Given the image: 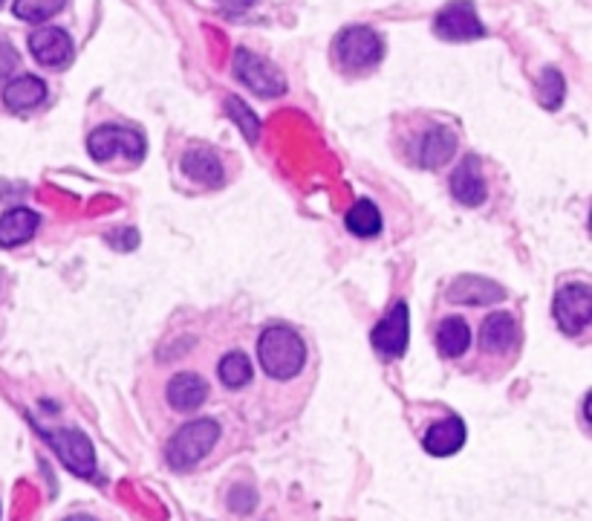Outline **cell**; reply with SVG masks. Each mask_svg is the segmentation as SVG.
<instances>
[{
    "label": "cell",
    "instance_id": "d4e9b609",
    "mask_svg": "<svg viewBox=\"0 0 592 521\" xmlns=\"http://www.w3.org/2000/svg\"><path fill=\"white\" fill-rule=\"evenodd\" d=\"M563 91H567V87H563L561 73L555 67L543 70V76H540V102H543V108H558L563 102Z\"/></svg>",
    "mask_w": 592,
    "mask_h": 521
},
{
    "label": "cell",
    "instance_id": "3957f363",
    "mask_svg": "<svg viewBox=\"0 0 592 521\" xmlns=\"http://www.w3.org/2000/svg\"><path fill=\"white\" fill-rule=\"evenodd\" d=\"M87 151L99 166H137L144 157V137L137 128L125 125H101L87 137Z\"/></svg>",
    "mask_w": 592,
    "mask_h": 521
},
{
    "label": "cell",
    "instance_id": "ffe728a7",
    "mask_svg": "<svg viewBox=\"0 0 592 521\" xmlns=\"http://www.w3.org/2000/svg\"><path fill=\"white\" fill-rule=\"evenodd\" d=\"M437 348H440L445 360H460V357H465L471 348V328L465 325V319H460V316L442 319L440 328H437Z\"/></svg>",
    "mask_w": 592,
    "mask_h": 521
},
{
    "label": "cell",
    "instance_id": "5b68a950",
    "mask_svg": "<svg viewBox=\"0 0 592 521\" xmlns=\"http://www.w3.org/2000/svg\"><path fill=\"white\" fill-rule=\"evenodd\" d=\"M41 437L53 446L58 460L69 472H76L78 478L96 476V453H93L90 437L78 429H50V426H39Z\"/></svg>",
    "mask_w": 592,
    "mask_h": 521
},
{
    "label": "cell",
    "instance_id": "8fae6325",
    "mask_svg": "<svg viewBox=\"0 0 592 521\" xmlns=\"http://www.w3.org/2000/svg\"><path fill=\"white\" fill-rule=\"evenodd\" d=\"M451 194H454L463 206H480V203L486 200V180H483L480 160L474 153H469V157L456 166L454 174H451Z\"/></svg>",
    "mask_w": 592,
    "mask_h": 521
},
{
    "label": "cell",
    "instance_id": "cb8c5ba5",
    "mask_svg": "<svg viewBox=\"0 0 592 521\" xmlns=\"http://www.w3.org/2000/svg\"><path fill=\"white\" fill-rule=\"evenodd\" d=\"M226 114L232 116L237 125H240V130H244V137L249 139V142H255V139H258V128H260L258 116L251 114V110L246 108L244 102L237 99V96H226Z\"/></svg>",
    "mask_w": 592,
    "mask_h": 521
},
{
    "label": "cell",
    "instance_id": "7c38bea8",
    "mask_svg": "<svg viewBox=\"0 0 592 521\" xmlns=\"http://www.w3.org/2000/svg\"><path fill=\"white\" fill-rule=\"evenodd\" d=\"M506 290L500 284L492 281V278H480V276H460L454 278L449 290V299L454 305H469V307H486L494 305V301H503Z\"/></svg>",
    "mask_w": 592,
    "mask_h": 521
},
{
    "label": "cell",
    "instance_id": "9c48e42d",
    "mask_svg": "<svg viewBox=\"0 0 592 521\" xmlns=\"http://www.w3.org/2000/svg\"><path fill=\"white\" fill-rule=\"evenodd\" d=\"M408 330H410V310L405 301L390 310L376 330H373V348L385 360H399L405 351H408Z\"/></svg>",
    "mask_w": 592,
    "mask_h": 521
},
{
    "label": "cell",
    "instance_id": "4fadbf2b",
    "mask_svg": "<svg viewBox=\"0 0 592 521\" xmlns=\"http://www.w3.org/2000/svg\"><path fill=\"white\" fill-rule=\"evenodd\" d=\"M520 342L515 316L512 313H492L480 328V348L486 353H509Z\"/></svg>",
    "mask_w": 592,
    "mask_h": 521
},
{
    "label": "cell",
    "instance_id": "484cf974",
    "mask_svg": "<svg viewBox=\"0 0 592 521\" xmlns=\"http://www.w3.org/2000/svg\"><path fill=\"white\" fill-rule=\"evenodd\" d=\"M18 62H21V59H18L15 46L0 39V82H7V78L15 73Z\"/></svg>",
    "mask_w": 592,
    "mask_h": 521
},
{
    "label": "cell",
    "instance_id": "83f0119b",
    "mask_svg": "<svg viewBox=\"0 0 592 521\" xmlns=\"http://www.w3.org/2000/svg\"><path fill=\"white\" fill-rule=\"evenodd\" d=\"M64 521H96V519H90V515H69V519Z\"/></svg>",
    "mask_w": 592,
    "mask_h": 521
},
{
    "label": "cell",
    "instance_id": "7402d4cb",
    "mask_svg": "<svg viewBox=\"0 0 592 521\" xmlns=\"http://www.w3.org/2000/svg\"><path fill=\"white\" fill-rule=\"evenodd\" d=\"M217 374H220V383L226 385L228 391L244 389V385L251 383V362H249V357H246L244 351L226 353V357L220 360V369H217Z\"/></svg>",
    "mask_w": 592,
    "mask_h": 521
},
{
    "label": "cell",
    "instance_id": "44dd1931",
    "mask_svg": "<svg viewBox=\"0 0 592 521\" xmlns=\"http://www.w3.org/2000/svg\"><path fill=\"white\" fill-rule=\"evenodd\" d=\"M344 223L356 238H376L381 232V215L373 200H358L356 206L347 212Z\"/></svg>",
    "mask_w": 592,
    "mask_h": 521
},
{
    "label": "cell",
    "instance_id": "277c9868",
    "mask_svg": "<svg viewBox=\"0 0 592 521\" xmlns=\"http://www.w3.org/2000/svg\"><path fill=\"white\" fill-rule=\"evenodd\" d=\"M220 440V423L217 421H191L183 429L168 440V464L171 469H194L205 455L212 453L214 444Z\"/></svg>",
    "mask_w": 592,
    "mask_h": 521
},
{
    "label": "cell",
    "instance_id": "7a4b0ae2",
    "mask_svg": "<svg viewBox=\"0 0 592 521\" xmlns=\"http://www.w3.org/2000/svg\"><path fill=\"white\" fill-rule=\"evenodd\" d=\"M333 59L338 70L347 73V76L370 73L385 59V44H381L379 32L370 30V26H347L335 39Z\"/></svg>",
    "mask_w": 592,
    "mask_h": 521
},
{
    "label": "cell",
    "instance_id": "2e32d148",
    "mask_svg": "<svg viewBox=\"0 0 592 521\" xmlns=\"http://www.w3.org/2000/svg\"><path fill=\"white\" fill-rule=\"evenodd\" d=\"M180 169L189 180L200 185H208V189H217L226 180V171H223L220 160H217V153L208 151V148H189L183 153V162H180Z\"/></svg>",
    "mask_w": 592,
    "mask_h": 521
},
{
    "label": "cell",
    "instance_id": "ac0fdd59",
    "mask_svg": "<svg viewBox=\"0 0 592 521\" xmlns=\"http://www.w3.org/2000/svg\"><path fill=\"white\" fill-rule=\"evenodd\" d=\"M41 217L32 209H9L0 215V246H21L35 238Z\"/></svg>",
    "mask_w": 592,
    "mask_h": 521
},
{
    "label": "cell",
    "instance_id": "e0dca14e",
    "mask_svg": "<svg viewBox=\"0 0 592 521\" xmlns=\"http://www.w3.org/2000/svg\"><path fill=\"white\" fill-rule=\"evenodd\" d=\"M456 151V134L445 125H437L426 134L422 146H419V166L428 171H437L449 166Z\"/></svg>",
    "mask_w": 592,
    "mask_h": 521
},
{
    "label": "cell",
    "instance_id": "8992f818",
    "mask_svg": "<svg viewBox=\"0 0 592 521\" xmlns=\"http://www.w3.org/2000/svg\"><path fill=\"white\" fill-rule=\"evenodd\" d=\"M555 322L567 337H581L592 322V293L590 284H567L558 290L552 305Z\"/></svg>",
    "mask_w": 592,
    "mask_h": 521
},
{
    "label": "cell",
    "instance_id": "30bf717a",
    "mask_svg": "<svg viewBox=\"0 0 592 521\" xmlns=\"http://www.w3.org/2000/svg\"><path fill=\"white\" fill-rule=\"evenodd\" d=\"M30 50L32 55L39 59L44 67H67L69 59H73V41L64 30H55V26H46V30L32 32L30 35Z\"/></svg>",
    "mask_w": 592,
    "mask_h": 521
},
{
    "label": "cell",
    "instance_id": "6da1fadb",
    "mask_svg": "<svg viewBox=\"0 0 592 521\" xmlns=\"http://www.w3.org/2000/svg\"><path fill=\"white\" fill-rule=\"evenodd\" d=\"M258 360L263 365L266 376H272L278 383L292 380L301 374L306 365V345L295 330L287 325H272L266 328L258 339Z\"/></svg>",
    "mask_w": 592,
    "mask_h": 521
},
{
    "label": "cell",
    "instance_id": "d6986e66",
    "mask_svg": "<svg viewBox=\"0 0 592 521\" xmlns=\"http://www.w3.org/2000/svg\"><path fill=\"white\" fill-rule=\"evenodd\" d=\"M46 99V85L35 76H18L3 87V105L9 110H32Z\"/></svg>",
    "mask_w": 592,
    "mask_h": 521
},
{
    "label": "cell",
    "instance_id": "ba28073f",
    "mask_svg": "<svg viewBox=\"0 0 592 521\" xmlns=\"http://www.w3.org/2000/svg\"><path fill=\"white\" fill-rule=\"evenodd\" d=\"M433 32L442 41H474L486 35V26L480 23L477 9L469 0H454L442 9L437 21H433Z\"/></svg>",
    "mask_w": 592,
    "mask_h": 521
},
{
    "label": "cell",
    "instance_id": "52a82bcc",
    "mask_svg": "<svg viewBox=\"0 0 592 521\" xmlns=\"http://www.w3.org/2000/svg\"><path fill=\"white\" fill-rule=\"evenodd\" d=\"M235 73L237 78H240L249 91L258 93V96L275 99V96H283V93H287V76H283L272 62H266V59L255 55L251 50H237Z\"/></svg>",
    "mask_w": 592,
    "mask_h": 521
},
{
    "label": "cell",
    "instance_id": "4316f807",
    "mask_svg": "<svg viewBox=\"0 0 592 521\" xmlns=\"http://www.w3.org/2000/svg\"><path fill=\"white\" fill-rule=\"evenodd\" d=\"M217 3L226 9H232V12H244V9H249L255 0H217Z\"/></svg>",
    "mask_w": 592,
    "mask_h": 521
},
{
    "label": "cell",
    "instance_id": "9a60e30c",
    "mask_svg": "<svg viewBox=\"0 0 592 521\" xmlns=\"http://www.w3.org/2000/svg\"><path fill=\"white\" fill-rule=\"evenodd\" d=\"M165 397L168 403H171V408H176V412H197L205 400H208V383H205L200 374L183 371V374H176L174 380L168 383Z\"/></svg>",
    "mask_w": 592,
    "mask_h": 521
},
{
    "label": "cell",
    "instance_id": "603a6c76",
    "mask_svg": "<svg viewBox=\"0 0 592 521\" xmlns=\"http://www.w3.org/2000/svg\"><path fill=\"white\" fill-rule=\"evenodd\" d=\"M64 3H67V0H15L12 12H15L21 21L41 23L58 15L64 9Z\"/></svg>",
    "mask_w": 592,
    "mask_h": 521
},
{
    "label": "cell",
    "instance_id": "f1b7e54d",
    "mask_svg": "<svg viewBox=\"0 0 592 521\" xmlns=\"http://www.w3.org/2000/svg\"><path fill=\"white\" fill-rule=\"evenodd\" d=\"M0 3H3V0H0Z\"/></svg>",
    "mask_w": 592,
    "mask_h": 521
},
{
    "label": "cell",
    "instance_id": "5bb4252c",
    "mask_svg": "<svg viewBox=\"0 0 592 521\" xmlns=\"http://www.w3.org/2000/svg\"><path fill=\"white\" fill-rule=\"evenodd\" d=\"M426 453L433 458H449L456 455L465 446V423L460 417H445V421L433 423L431 429L422 437Z\"/></svg>",
    "mask_w": 592,
    "mask_h": 521
}]
</instances>
